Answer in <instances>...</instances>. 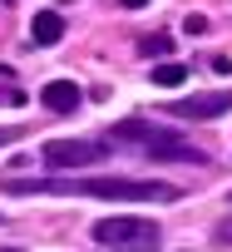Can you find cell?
Returning a JSON list of instances; mask_svg holds the SVG:
<instances>
[{
  "mask_svg": "<svg viewBox=\"0 0 232 252\" xmlns=\"http://www.w3.org/2000/svg\"><path fill=\"white\" fill-rule=\"evenodd\" d=\"M10 193H84L104 203H173L178 188L168 183H144V178H89V183H5Z\"/></svg>",
  "mask_w": 232,
  "mask_h": 252,
  "instance_id": "obj_1",
  "label": "cell"
},
{
  "mask_svg": "<svg viewBox=\"0 0 232 252\" xmlns=\"http://www.w3.org/2000/svg\"><path fill=\"white\" fill-rule=\"evenodd\" d=\"M114 144H144L148 158H168V163H198V149L188 139H178L173 129H158L148 119H124L114 124Z\"/></svg>",
  "mask_w": 232,
  "mask_h": 252,
  "instance_id": "obj_2",
  "label": "cell"
},
{
  "mask_svg": "<svg viewBox=\"0 0 232 252\" xmlns=\"http://www.w3.org/2000/svg\"><path fill=\"white\" fill-rule=\"evenodd\" d=\"M94 242L114 247V252H158L163 232L148 218H104V222H94Z\"/></svg>",
  "mask_w": 232,
  "mask_h": 252,
  "instance_id": "obj_3",
  "label": "cell"
},
{
  "mask_svg": "<svg viewBox=\"0 0 232 252\" xmlns=\"http://www.w3.org/2000/svg\"><path fill=\"white\" fill-rule=\"evenodd\" d=\"M104 158H109V144H94V139H55V144H45L50 168H89V163H104Z\"/></svg>",
  "mask_w": 232,
  "mask_h": 252,
  "instance_id": "obj_4",
  "label": "cell"
},
{
  "mask_svg": "<svg viewBox=\"0 0 232 252\" xmlns=\"http://www.w3.org/2000/svg\"><path fill=\"white\" fill-rule=\"evenodd\" d=\"M79 99H84V94H79V84H74V79H50V84L40 89V104H45L50 114H74V109H79Z\"/></svg>",
  "mask_w": 232,
  "mask_h": 252,
  "instance_id": "obj_5",
  "label": "cell"
},
{
  "mask_svg": "<svg viewBox=\"0 0 232 252\" xmlns=\"http://www.w3.org/2000/svg\"><path fill=\"white\" fill-rule=\"evenodd\" d=\"M232 109V94H193V99H183V104H173V114H183V119H217V114H227Z\"/></svg>",
  "mask_w": 232,
  "mask_h": 252,
  "instance_id": "obj_6",
  "label": "cell"
},
{
  "mask_svg": "<svg viewBox=\"0 0 232 252\" xmlns=\"http://www.w3.org/2000/svg\"><path fill=\"white\" fill-rule=\"evenodd\" d=\"M59 35H64V20H59L55 10H40V15L30 20V40H35V45H59Z\"/></svg>",
  "mask_w": 232,
  "mask_h": 252,
  "instance_id": "obj_7",
  "label": "cell"
},
{
  "mask_svg": "<svg viewBox=\"0 0 232 252\" xmlns=\"http://www.w3.org/2000/svg\"><path fill=\"white\" fill-rule=\"evenodd\" d=\"M188 79V64H178V60H163V64H153V84L158 89H178Z\"/></svg>",
  "mask_w": 232,
  "mask_h": 252,
  "instance_id": "obj_8",
  "label": "cell"
},
{
  "mask_svg": "<svg viewBox=\"0 0 232 252\" xmlns=\"http://www.w3.org/2000/svg\"><path fill=\"white\" fill-rule=\"evenodd\" d=\"M183 30H188V35H207V15H198V10H193V15L183 20Z\"/></svg>",
  "mask_w": 232,
  "mask_h": 252,
  "instance_id": "obj_9",
  "label": "cell"
},
{
  "mask_svg": "<svg viewBox=\"0 0 232 252\" xmlns=\"http://www.w3.org/2000/svg\"><path fill=\"white\" fill-rule=\"evenodd\" d=\"M144 55H168V35H148L144 40Z\"/></svg>",
  "mask_w": 232,
  "mask_h": 252,
  "instance_id": "obj_10",
  "label": "cell"
},
{
  "mask_svg": "<svg viewBox=\"0 0 232 252\" xmlns=\"http://www.w3.org/2000/svg\"><path fill=\"white\" fill-rule=\"evenodd\" d=\"M212 237H217V242H232V222H222V227H217Z\"/></svg>",
  "mask_w": 232,
  "mask_h": 252,
  "instance_id": "obj_11",
  "label": "cell"
},
{
  "mask_svg": "<svg viewBox=\"0 0 232 252\" xmlns=\"http://www.w3.org/2000/svg\"><path fill=\"white\" fill-rule=\"evenodd\" d=\"M20 139V129H0V144H15Z\"/></svg>",
  "mask_w": 232,
  "mask_h": 252,
  "instance_id": "obj_12",
  "label": "cell"
},
{
  "mask_svg": "<svg viewBox=\"0 0 232 252\" xmlns=\"http://www.w3.org/2000/svg\"><path fill=\"white\" fill-rule=\"evenodd\" d=\"M119 5H129V10H144V5H148V0H119Z\"/></svg>",
  "mask_w": 232,
  "mask_h": 252,
  "instance_id": "obj_13",
  "label": "cell"
},
{
  "mask_svg": "<svg viewBox=\"0 0 232 252\" xmlns=\"http://www.w3.org/2000/svg\"><path fill=\"white\" fill-rule=\"evenodd\" d=\"M0 252H20V247H0Z\"/></svg>",
  "mask_w": 232,
  "mask_h": 252,
  "instance_id": "obj_14",
  "label": "cell"
}]
</instances>
